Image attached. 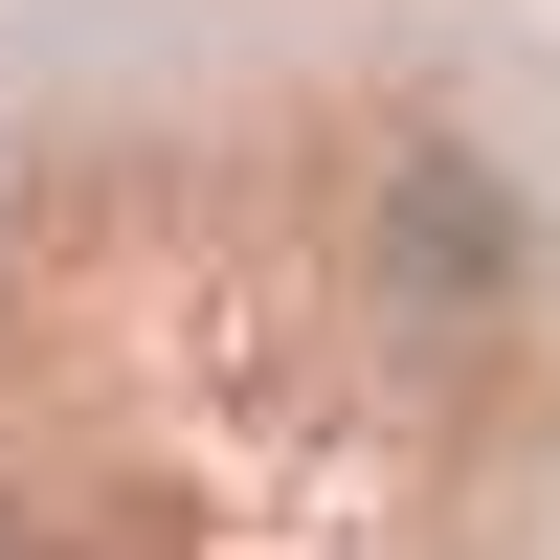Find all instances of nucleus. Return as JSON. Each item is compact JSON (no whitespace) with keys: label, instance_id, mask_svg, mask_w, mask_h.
I'll return each instance as SVG.
<instances>
[{"label":"nucleus","instance_id":"obj_1","mask_svg":"<svg viewBox=\"0 0 560 560\" xmlns=\"http://www.w3.org/2000/svg\"><path fill=\"white\" fill-rule=\"evenodd\" d=\"M359 292H382V337H493V314L538 292V202H516L493 158H382Z\"/></svg>","mask_w":560,"mask_h":560}]
</instances>
